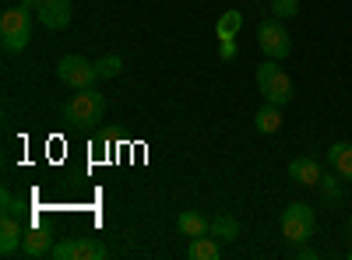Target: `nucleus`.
<instances>
[{
	"mask_svg": "<svg viewBox=\"0 0 352 260\" xmlns=\"http://www.w3.org/2000/svg\"><path fill=\"white\" fill-rule=\"evenodd\" d=\"M60 117L64 123H74V127H96L106 117V95L99 88H74V95L60 109Z\"/></svg>",
	"mask_w": 352,
	"mask_h": 260,
	"instance_id": "f257e3e1",
	"label": "nucleus"
},
{
	"mask_svg": "<svg viewBox=\"0 0 352 260\" xmlns=\"http://www.w3.org/2000/svg\"><path fill=\"white\" fill-rule=\"evenodd\" d=\"M32 14L36 11H28L25 4L8 8L0 14V46L8 53H21L28 46V39H32Z\"/></svg>",
	"mask_w": 352,
	"mask_h": 260,
	"instance_id": "f03ea898",
	"label": "nucleus"
},
{
	"mask_svg": "<svg viewBox=\"0 0 352 260\" xmlns=\"http://www.w3.org/2000/svg\"><path fill=\"white\" fill-rule=\"evenodd\" d=\"M257 88H261L264 102H272V106H289L292 102V81L278 67V60H264L257 67Z\"/></svg>",
	"mask_w": 352,
	"mask_h": 260,
	"instance_id": "7ed1b4c3",
	"label": "nucleus"
},
{
	"mask_svg": "<svg viewBox=\"0 0 352 260\" xmlns=\"http://www.w3.org/2000/svg\"><path fill=\"white\" fill-rule=\"evenodd\" d=\"M278 225H282V236L300 246V243H310L314 228H317V215H314L310 204H303V200H292V204L282 211Z\"/></svg>",
	"mask_w": 352,
	"mask_h": 260,
	"instance_id": "20e7f679",
	"label": "nucleus"
},
{
	"mask_svg": "<svg viewBox=\"0 0 352 260\" xmlns=\"http://www.w3.org/2000/svg\"><path fill=\"white\" fill-rule=\"evenodd\" d=\"M257 46H261V53L268 56V60H278V64L292 53V36H289V28L282 25V18H264L257 25Z\"/></svg>",
	"mask_w": 352,
	"mask_h": 260,
	"instance_id": "39448f33",
	"label": "nucleus"
},
{
	"mask_svg": "<svg viewBox=\"0 0 352 260\" xmlns=\"http://www.w3.org/2000/svg\"><path fill=\"white\" fill-rule=\"evenodd\" d=\"M109 250L96 236H64L53 246V260H106Z\"/></svg>",
	"mask_w": 352,
	"mask_h": 260,
	"instance_id": "423d86ee",
	"label": "nucleus"
},
{
	"mask_svg": "<svg viewBox=\"0 0 352 260\" xmlns=\"http://www.w3.org/2000/svg\"><path fill=\"white\" fill-rule=\"evenodd\" d=\"M56 78L71 88H92L96 78H99V67L92 60H85L81 53H71V56H60L56 60Z\"/></svg>",
	"mask_w": 352,
	"mask_h": 260,
	"instance_id": "0eeeda50",
	"label": "nucleus"
},
{
	"mask_svg": "<svg viewBox=\"0 0 352 260\" xmlns=\"http://www.w3.org/2000/svg\"><path fill=\"white\" fill-rule=\"evenodd\" d=\"M71 14H74L71 0H36V18H39L43 28H50V32L67 28L71 25Z\"/></svg>",
	"mask_w": 352,
	"mask_h": 260,
	"instance_id": "6e6552de",
	"label": "nucleus"
},
{
	"mask_svg": "<svg viewBox=\"0 0 352 260\" xmlns=\"http://www.w3.org/2000/svg\"><path fill=\"white\" fill-rule=\"evenodd\" d=\"M53 246H56V239L46 233V228H39V225H28V228H25L21 257H28V260H43V257H53Z\"/></svg>",
	"mask_w": 352,
	"mask_h": 260,
	"instance_id": "1a4fd4ad",
	"label": "nucleus"
},
{
	"mask_svg": "<svg viewBox=\"0 0 352 260\" xmlns=\"http://www.w3.org/2000/svg\"><path fill=\"white\" fill-rule=\"evenodd\" d=\"M25 228H28V225H25L21 218L0 215V257H14V253H21Z\"/></svg>",
	"mask_w": 352,
	"mask_h": 260,
	"instance_id": "9d476101",
	"label": "nucleus"
},
{
	"mask_svg": "<svg viewBox=\"0 0 352 260\" xmlns=\"http://www.w3.org/2000/svg\"><path fill=\"white\" fill-rule=\"evenodd\" d=\"M320 176H324V169H320L317 158H303V155H300V158L289 162V180L296 183V187H317Z\"/></svg>",
	"mask_w": 352,
	"mask_h": 260,
	"instance_id": "9b49d317",
	"label": "nucleus"
},
{
	"mask_svg": "<svg viewBox=\"0 0 352 260\" xmlns=\"http://www.w3.org/2000/svg\"><path fill=\"white\" fill-rule=\"evenodd\" d=\"M328 162H331V169L338 172L345 183H352V144L349 141H335L331 144V148H328Z\"/></svg>",
	"mask_w": 352,
	"mask_h": 260,
	"instance_id": "f8f14e48",
	"label": "nucleus"
},
{
	"mask_svg": "<svg viewBox=\"0 0 352 260\" xmlns=\"http://www.w3.org/2000/svg\"><path fill=\"white\" fill-rule=\"evenodd\" d=\"M254 127H257V134H278V130H282V106L264 102V106L254 113Z\"/></svg>",
	"mask_w": 352,
	"mask_h": 260,
	"instance_id": "ddd939ff",
	"label": "nucleus"
},
{
	"mask_svg": "<svg viewBox=\"0 0 352 260\" xmlns=\"http://www.w3.org/2000/svg\"><path fill=\"white\" fill-rule=\"evenodd\" d=\"M176 228H180V236H187V239H197V236H208L212 222L204 218V215H197V211H184L180 218H176Z\"/></svg>",
	"mask_w": 352,
	"mask_h": 260,
	"instance_id": "4468645a",
	"label": "nucleus"
},
{
	"mask_svg": "<svg viewBox=\"0 0 352 260\" xmlns=\"http://www.w3.org/2000/svg\"><path fill=\"white\" fill-rule=\"evenodd\" d=\"M317 190H320V197H324V204H342V197H345V180L331 169V172H324V176H320Z\"/></svg>",
	"mask_w": 352,
	"mask_h": 260,
	"instance_id": "2eb2a0df",
	"label": "nucleus"
},
{
	"mask_svg": "<svg viewBox=\"0 0 352 260\" xmlns=\"http://www.w3.org/2000/svg\"><path fill=\"white\" fill-rule=\"evenodd\" d=\"M208 236H215L219 243L240 239V222L232 218V215H215V218H212V228H208Z\"/></svg>",
	"mask_w": 352,
	"mask_h": 260,
	"instance_id": "dca6fc26",
	"label": "nucleus"
},
{
	"mask_svg": "<svg viewBox=\"0 0 352 260\" xmlns=\"http://www.w3.org/2000/svg\"><path fill=\"white\" fill-rule=\"evenodd\" d=\"M219 239L215 236H197V239H190V246H187V257L190 260H219Z\"/></svg>",
	"mask_w": 352,
	"mask_h": 260,
	"instance_id": "f3484780",
	"label": "nucleus"
},
{
	"mask_svg": "<svg viewBox=\"0 0 352 260\" xmlns=\"http://www.w3.org/2000/svg\"><path fill=\"white\" fill-rule=\"evenodd\" d=\"M240 28H243V11L232 8V11H222V14H219V21H215V36H219V39H236Z\"/></svg>",
	"mask_w": 352,
	"mask_h": 260,
	"instance_id": "a211bd4d",
	"label": "nucleus"
},
{
	"mask_svg": "<svg viewBox=\"0 0 352 260\" xmlns=\"http://www.w3.org/2000/svg\"><path fill=\"white\" fill-rule=\"evenodd\" d=\"M0 215H8V218H21L25 222V204H21V200L4 187V190H0Z\"/></svg>",
	"mask_w": 352,
	"mask_h": 260,
	"instance_id": "6ab92c4d",
	"label": "nucleus"
},
{
	"mask_svg": "<svg viewBox=\"0 0 352 260\" xmlns=\"http://www.w3.org/2000/svg\"><path fill=\"white\" fill-rule=\"evenodd\" d=\"M96 67H99V78H116L124 71V60L116 53H109V56H102V60H96Z\"/></svg>",
	"mask_w": 352,
	"mask_h": 260,
	"instance_id": "aec40b11",
	"label": "nucleus"
},
{
	"mask_svg": "<svg viewBox=\"0 0 352 260\" xmlns=\"http://www.w3.org/2000/svg\"><path fill=\"white\" fill-rule=\"evenodd\" d=\"M272 11H275L272 18H282V21L285 18H296L300 14V0H272Z\"/></svg>",
	"mask_w": 352,
	"mask_h": 260,
	"instance_id": "412c9836",
	"label": "nucleus"
},
{
	"mask_svg": "<svg viewBox=\"0 0 352 260\" xmlns=\"http://www.w3.org/2000/svg\"><path fill=\"white\" fill-rule=\"evenodd\" d=\"M219 56L229 64V60H236V39H219Z\"/></svg>",
	"mask_w": 352,
	"mask_h": 260,
	"instance_id": "4be33fe9",
	"label": "nucleus"
},
{
	"mask_svg": "<svg viewBox=\"0 0 352 260\" xmlns=\"http://www.w3.org/2000/svg\"><path fill=\"white\" fill-rule=\"evenodd\" d=\"M296 257H300V260H317L320 253H317L314 246H307V243H300V246H296Z\"/></svg>",
	"mask_w": 352,
	"mask_h": 260,
	"instance_id": "5701e85b",
	"label": "nucleus"
},
{
	"mask_svg": "<svg viewBox=\"0 0 352 260\" xmlns=\"http://www.w3.org/2000/svg\"><path fill=\"white\" fill-rule=\"evenodd\" d=\"M21 4H25L28 11H36V0H21Z\"/></svg>",
	"mask_w": 352,
	"mask_h": 260,
	"instance_id": "b1692460",
	"label": "nucleus"
},
{
	"mask_svg": "<svg viewBox=\"0 0 352 260\" xmlns=\"http://www.w3.org/2000/svg\"><path fill=\"white\" fill-rule=\"evenodd\" d=\"M345 236H349V239H352V218H349V222H345Z\"/></svg>",
	"mask_w": 352,
	"mask_h": 260,
	"instance_id": "393cba45",
	"label": "nucleus"
},
{
	"mask_svg": "<svg viewBox=\"0 0 352 260\" xmlns=\"http://www.w3.org/2000/svg\"><path fill=\"white\" fill-rule=\"evenodd\" d=\"M349 260H352V250H349Z\"/></svg>",
	"mask_w": 352,
	"mask_h": 260,
	"instance_id": "a878e982",
	"label": "nucleus"
}]
</instances>
